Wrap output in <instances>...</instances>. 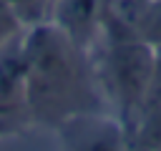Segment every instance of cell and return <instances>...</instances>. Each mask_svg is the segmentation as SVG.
I'll return each mask as SVG.
<instances>
[{"mask_svg": "<svg viewBox=\"0 0 161 151\" xmlns=\"http://www.w3.org/2000/svg\"><path fill=\"white\" fill-rule=\"evenodd\" d=\"M28 111L48 123L80 111H98L101 91L93 78L88 53L78 48L58 25L35 23L23 35Z\"/></svg>", "mask_w": 161, "mask_h": 151, "instance_id": "obj_1", "label": "cell"}, {"mask_svg": "<svg viewBox=\"0 0 161 151\" xmlns=\"http://www.w3.org/2000/svg\"><path fill=\"white\" fill-rule=\"evenodd\" d=\"M86 53L98 91H103V96L118 106L121 121L131 133V126L143 106L151 83L156 48L138 38L113 40L98 35V40Z\"/></svg>", "mask_w": 161, "mask_h": 151, "instance_id": "obj_2", "label": "cell"}, {"mask_svg": "<svg viewBox=\"0 0 161 151\" xmlns=\"http://www.w3.org/2000/svg\"><path fill=\"white\" fill-rule=\"evenodd\" d=\"M63 151H131V133L123 121L101 111H80L58 123Z\"/></svg>", "mask_w": 161, "mask_h": 151, "instance_id": "obj_3", "label": "cell"}, {"mask_svg": "<svg viewBox=\"0 0 161 151\" xmlns=\"http://www.w3.org/2000/svg\"><path fill=\"white\" fill-rule=\"evenodd\" d=\"M106 0H53L50 3V23L58 25L78 48L88 50L103 25Z\"/></svg>", "mask_w": 161, "mask_h": 151, "instance_id": "obj_4", "label": "cell"}, {"mask_svg": "<svg viewBox=\"0 0 161 151\" xmlns=\"http://www.w3.org/2000/svg\"><path fill=\"white\" fill-rule=\"evenodd\" d=\"M28 108L25 93V60H23V38L18 35L0 50V116H10Z\"/></svg>", "mask_w": 161, "mask_h": 151, "instance_id": "obj_5", "label": "cell"}, {"mask_svg": "<svg viewBox=\"0 0 161 151\" xmlns=\"http://www.w3.org/2000/svg\"><path fill=\"white\" fill-rule=\"evenodd\" d=\"M136 38L158 48L161 45V0H151L148 8L143 10L138 28H136Z\"/></svg>", "mask_w": 161, "mask_h": 151, "instance_id": "obj_6", "label": "cell"}, {"mask_svg": "<svg viewBox=\"0 0 161 151\" xmlns=\"http://www.w3.org/2000/svg\"><path fill=\"white\" fill-rule=\"evenodd\" d=\"M3 5H8L23 25H35L43 23L45 15H50V3L53 0H0Z\"/></svg>", "mask_w": 161, "mask_h": 151, "instance_id": "obj_7", "label": "cell"}, {"mask_svg": "<svg viewBox=\"0 0 161 151\" xmlns=\"http://www.w3.org/2000/svg\"><path fill=\"white\" fill-rule=\"evenodd\" d=\"M20 18L8 8V5H3L0 3V50L10 43V40H15L18 35H20Z\"/></svg>", "mask_w": 161, "mask_h": 151, "instance_id": "obj_8", "label": "cell"}, {"mask_svg": "<svg viewBox=\"0 0 161 151\" xmlns=\"http://www.w3.org/2000/svg\"><path fill=\"white\" fill-rule=\"evenodd\" d=\"M153 106V108H161V45L156 48V58H153V73H151V83H148V91H146V98H143V106Z\"/></svg>", "mask_w": 161, "mask_h": 151, "instance_id": "obj_9", "label": "cell"}, {"mask_svg": "<svg viewBox=\"0 0 161 151\" xmlns=\"http://www.w3.org/2000/svg\"><path fill=\"white\" fill-rule=\"evenodd\" d=\"M131 151H143V148H138V146H133V143H131Z\"/></svg>", "mask_w": 161, "mask_h": 151, "instance_id": "obj_10", "label": "cell"}]
</instances>
